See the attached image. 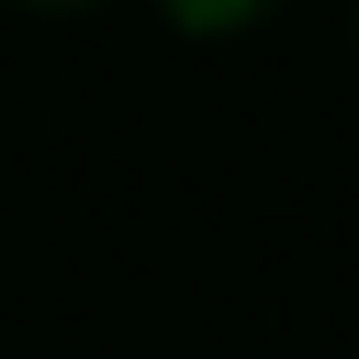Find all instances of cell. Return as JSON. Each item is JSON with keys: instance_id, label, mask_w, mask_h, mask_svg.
<instances>
[{"instance_id": "obj_1", "label": "cell", "mask_w": 359, "mask_h": 359, "mask_svg": "<svg viewBox=\"0 0 359 359\" xmlns=\"http://www.w3.org/2000/svg\"><path fill=\"white\" fill-rule=\"evenodd\" d=\"M287 0H160V16L192 40H231V32H256L264 16H280Z\"/></svg>"}, {"instance_id": "obj_2", "label": "cell", "mask_w": 359, "mask_h": 359, "mask_svg": "<svg viewBox=\"0 0 359 359\" xmlns=\"http://www.w3.org/2000/svg\"><path fill=\"white\" fill-rule=\"evenodd\" d=\"M16 8H32V16H80V8H104V0H16Z\"/></svg>"}]
</instances>
